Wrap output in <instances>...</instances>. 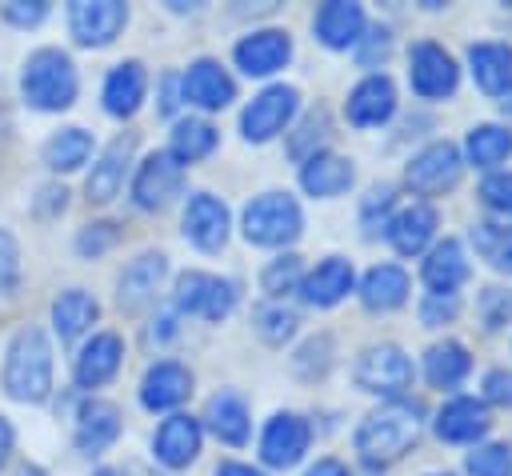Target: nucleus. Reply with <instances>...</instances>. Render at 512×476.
Returning <instances> with one entry per match:
<instances>
[{"label": "nucleus", "mask_w": 512, "mask_h": 476, "mask_svg": "<svg viewBox=\"0 0 512 476\" xmlns=\"http://www.w3.org/2000/svg\"><path fill=\"white\" fill-rule=\"evenodd\" d=\"M52 388V348L40 328H20L4 356V392L24 404H40Z\"/></svg>", "instance_id": "f03ea898"}, {"label": "nucleus", "mask_w": 512, "mask_h": 476, "mask_svg": "<svg viewBox=\"0 0 512 476\" xmlns=\"http://www.w3.org/2000/svg\"><path fill=\"white\" fill-rule=\"evenodd\" d=\"M404 296H408V276H404V268H396V264H376V268L364 276V284H360V300H364V308H372V312L400 308Z\"/></svg>", "instance_id": "c756f323"}, {"label": "nucleus", "mask_w": 512, "mask_h": 476, "mask_svg": "<svg viewBox=\"0 0 512 476\" xmlns=\"http://www.w3.org/2000/svg\"><path fill=\"white\" fill-rule=\"evenodd\" d=\"M236 304V284L220 280L212 272H184L176 276V308L188 316H204V320H220L228 316Z\"/></svg>", "instance_id": "39448f33"}, {"label": "nucleus", "mask_w": 512, "mask_h": 476, "mask_svg": "<svg viewBox=\"0 0 512 476\" xmlns=\"http://www.w3.org/2000/svg\"><path fill=\"white\" fill-rule=\"evenodd\" d=\"M232 96H236V84L216 60H196L184 72V100H192L200 108H224Z\"/></svg>", "instance_id": "412c9836"}, {"label": "nucleus", "mask_w": 512, "mask_h": 476, "mask_svg": "<svg viewBox=\"0 0 512 476\" xmlns=\"http://www.w3.org/2000/svg\"><path fill=\"white\" fill-rule=\"evenodd\" d=\"M488 432V412L484 404L476 400H452L440 416H436V436L440 440H452V444H464V440H476Z\"/></svg>", "instance_id": "2f4dec72"}, {"label": "nucleus", "mask_w": 512, "mask_h": 476, "mask_svg": "<svg viewBox=\"0 0 512 476\" xmlns=\"http://www.w3.org/2000/svg\"><path fill=\"white\" fill-rule=\"evenodd\" d=\"M164 272H168V260H164L160 252H144V256H136V260L120 272V292H116L120 308H124V312H140V308H148V304L156 300V288H160Z\"/></svg>", "instance_id": "ddd939ff"}, {"label": "nucleus", "mask_w": 512, "mask_h": 476, "mask_svg": "<svg viewBox=\"0 0 512 476\" xmlns=\"http://www.w3.org/2000/svg\"><path fill=\"white\" fill-rule=\"evenodd\" d=\"M296 280H300V256H280L264 268V292H272V296L296 288Z\"/></svg>", "instance_id": "c03bdc74"}, {"label": "nucleus", "mask_w": 512, "mask_h": 476, "mask_svg": "<svg viewBox=\"0 0 512 476\" xmlns=\"http://www.w3.org/2000/svg\"><path fill=\"white\" fill-rule=\"evenodd\" d=\"M388 56V32L384 28H372V40H368V48L360 52V60L364 64H376V60H384Z\"/></svg>", "instance_id": "864d4df0"}, {"label": "nucleus", "mask_w": 512, "mask_h": 476, "mask_svg": "<svg viewBox=\"0 0 512 476\" xmlns=\"http://www.w3.org/2000/svg\"><path fill=\"white\" fill-rule=\"evenodd\" d=\"M484 400L508 408V404H512V376H508V372H488V376H484Z\"/></svg>", "instance_id": "8fccbe9b"}, {"label": "nucleus", "mask_w": 512, "mask_h": 476, "mask_svg": "<svg viewBox=\"0 0 512 476\" xmlns=\"http://www.w3.org/2000/svg\"><path fill=\"white\" fill-rule=\"evenodd\" d=\"M180 184H184L180 160H176L172 152H152V156L140 164L136 180H132V196H136L140 208H164V204L180 192Z\"/></svg>", "instance_id": "1a4fd4ad"}, {"label": "nucleus", "mask_w": 512, "mask_h": 476, "mask_svg": "<svg viewBox=\"0 0 512 476\" xmlns=\"http://www.w3.org/2000/svg\"><path fill=\"white\" fill-rule=\"evenodd\" d=\"M204 420L216 432V440H224V444H244L248 440V408L236 392H216L208 400Z\"/></svg>", "instance_id": "473e14b6"}, {"label": "nucleus", "mask_w": 512, "mask_h": 476, "mask_svg": "<svg viewBox=\"0 0 512 476\" xmlns=\"http://www.w3.org/2000/svg\"><path fill=\"white\" fill-rule=\"evenodd\" d=\"M16 276H20V248H16V240L0 228V292H8V288L16 284Z\"/></svg>", "instance_id": "09e8293b"}, {"label": "nucleus", "mask_w": 512, "mask_h": 476, "mask_svg": "<svg viewBox=\"0 0 512 476\" xmlns=\"http://www.w3.org/2000/svg\"><path fill=\"white\" fill-rule=\"evenodd\" d=\"M12 440H16V432H12V424L0 416V468H4L8 456H12Z\"/></svg>", "instance_id": "6e6d98bb"}, {"label": "nucleus", "mask_w": 512, "mask_h": 476, "mask_svg": "<svg viewBox=\"0 0 512 476\" xmlns=\"http://www.w3.org/2000/svg\"><path fill=\"white\" fill-rule=\"evenodd\" d=\"M480 316H484L488 328L508 324V320H512V292H504V288H488V292L480 296Z\"/></svg>", "instance_id": "49530a36"}, {"label": "nucleus", "mask_w": 512, "mask_h": 476, "mask_svg": "<svg viewBox=\"0 0 512 476\" xmlns=\"http://www.w3.org/2000/svg\"><path fill=\"white\" fill-rule=\"evenodd\" d=\"M396 108V88L388 76H368L352 88L348 96V120L360 124V128H372V124H384Z\"/></svg>", "instance_id": "aec40b11"}, {"label": "nucleus", "mask_w": 512, "mask_h": 476, "mask_svg": "<svg viewBox=\"0 0 512 476\" xmlns=\"http://www.w3.org/2000/svg\"><path fill=\"white\" fill-rule=\"evenodd\" d=\"M468 60H472L476 84L488 96H500L512 88V48L508 44H472Z\"/></svg>", "instance_id": "c85d7f7f"}, {"label": "nucleus", "mask_w": 512, "mask_h": 476, "mask_svg": "<svg viewBox=\"0 0 512 476\" xmlns=\"http://www.w3.org/2000/svg\"><path fill=\"white\" fill-rule=\"evenodd\" d=\"M44 16H48V4L44 0H12V4H4V20L16 24V28H32Z\"/></svg>", "instance_id": "de8ad7c7"}, {"label": "nucleus", "mask_w": 512, "mask_h": 476, "mask_svg": "<svg viewBox=\"0 0 512 476\" xmlns=\"http://www.w3.org/2000/svg\"><path fill=\"white\" fill-rule=\"evenodd\" d=\"M412 88L428 100H440L456 88V64L440 44H416L412 48Z\"/></svg>", "instance_id": "2eb2a0df"}, {"label": "nucleus", "mask_w": 512, "mask_h": 476, "mask_svg": "<svg viewBox=\"0 0 512 476\" xmlns=\"http://www.w3.org/2000/svg\"><path fill=\"white\" fill-rule=\"evenodd\" d=\"M300 184H304V192H312V196H340V192L352 184V160L332 156V152H316V156L304 160Z\"/></svg>", "instance_id": "393cba45"}, {"label": "nucleus", "mask_w": 512, "mask_h": 476, "mask_svg": "<svg viewBox=\"0 0 512 476\" xmlns=\"http://www.w3.org/2000/svg\"><path fill=\"white\" fill-rule=\"evenodd\" d=\"M432 232H436V212H432L428 204H412V208H404V212L388 224V240H392V248H396L400 256H416V252L428 244Z\"/></svg>", "instance_id": "7c9ffc66"}, {"label": "nucleus", "mask_w": 512, "mask_h": 476, "mask_svg": "<svg viewBox=\"0 0 512 476\" xmlns=\"http://www.w3.org/2000/svg\"><path fill=\"white\" fill-rule=\"evenodd\" d=\"M300 228H304V216L288 192H264L244 208V236L252 244L280 248V244H292Z\"/></svg>", "instance_id": "20e7f679"}, {"label": "nucleus", "mask_w": 512, "mask_h": 476, "mask_svg": "<svg viewBox=\"0 0 512 476\" xmlns=\"http://www.w3.org/2000/svg\"><path fill=\"white\" fill-rule=\"evenodd\" d=\"M500 104H504V112H512V88L504 92V100H500Z\"/></svg>", "instance_id": "bf43d9fd"}, {"label": "nucleus", "mask_w": 512, "mask_h": 476, "mask_svg": "<svg viewBox=\"0 0 512 476\" xmlns=\"http://www.w3.org/2000/svg\"><path fill=\"white\" fill-rule=\"evenodd\" d=\"M132 152H136V136H132V132H120V136L104 148L100 164H92V176H88V200L108 204V200L120 192V184H124V168H128Z\"/></svg>", "instance_id": "a211bd4d"}, {"label": "nucleus", "mask_w": 512, "mask_h": 476, "mask_svg": "<svg viewBox=\"0 0 512 476\" xmlns=\"http://www.w3.org/2000/svg\"><path fill=\"white\" fill-rule=\"evenodd\" d=\"M416 432H420V404L392 400L356 428V452L368 464H392L416 444Z\"/></svg>", "instance_id": "f257e3e1"}, {"label": "nucleus", "mask_w": 512, "mask_h": 476, "mask_svg": "<svg viewBox=\"0 0 512 476\" xmlns=\"http://www.w3.org/2000/svg\"><path fill=\"white\" fill-rule=\"evenodd\" d=\"M328 364H332V340H328V336H312V340H304L300 352L292 356V368H296V376H304V380L324 376Z\"/></svg>", "instance_id": "ea45409f"}, {"label": "nucleus", "mask_w": 512, "mask_h": 476, "mask_svg": "<svg viewBox=\"0 0 512 476\" xmlns=\"http://www.w3.org/2000/svg\"><path fill=\"white\" fill-rule=\"evenodd\" d=\"M476 248L484 252V260H492L500 272H512V228L500 224H476L472 228Z\"/></svg>", "instance_id": "4c0bfd02"}, {"label": "nucleus", "mask_w": 512, "mask_h": 476, "mask_svg": "<svg viewBox=\"0 0 512 476\" xmlns=\"http://www.w3.org/2000/svg\"><path fill=\"white\" fill-rule=\"evenodd\" d=\"M216 148V128L208 120H180L172 132V156L176 160H204Z\"/></svg>", "instance_id": "c9c22d12"}, {"label": "nucleus", "mask_w": 512, "mask_h": 476, "mask_svg": "<svg viewBox=\"0 0 512 476\" xmlns=\"http://www.w3.org/2000/svg\"><path fill=\"white\" fill-rule=\"evenodd\" d=\"M296 88H288V84H272V88H264L248 108H244V116H240V128H244V140H268V136H276L288 120H292V112H296Z\"/></svg>", "instance_id": "0eeeda50"}, {"label": "nucleus", "mask_w": 512, "mask_h": 476, "mask_svg": "<svg viewBox=\"0 0 512 476\" xmlns=\"http://www.w3.org/2000/svg\"><path fill=\"white\" fill-rule=\"evenodd\" d=\"M184 236L200 248V252H216L228 240V208L224 200H216L212 192H196L184 208Z\"/></svg>", "instance_id": "9b49d317"}, {"label": "nucleus", "mask_w": 512, "mask_h": 476, "mask_svg": "<svg viewBox=\"0 0 512 476\" xmlns=\"http://www.w3.org/2000/svg\"><path fill=\"white\" fill-rule=\"evenodd\" d=\"M92 152V136L84 128H60L48 144H44V164L56 168V172H72L88 160Z\"/></svg>", "instance_id": "f704fd0d"}, {"label": "nucleus", "mask_w": 512, "mask_h": 476, "mask_svg": "<svg viewBox=\"0 0 512 476\" xmlns=\"http://www.w3.org/2000/svg\"><path fill=\"white\" fill-rule=\"evenodd\" d=\"M472 360L464 352V344L456 340H444V344H432L428 356H424V376L432 388H456L464 376H468Z\"/></svg>", "instance_id": "72a5a7b5"}, {"label": "nucleus", "mask_w": 512, "mask_h": 476, "mask_svg": "<svg viewBox=\"0 0 512 476\" xmlns=\"http://www.w3.org/2000/svg\"><path fill=\"white\" fill-rule=\"evenodd\" d=\"M304 476H348V468H344L340 460H316Z\"/></svg>", "instance_id": "5fc2aeb1"}, {"label": "nucleus", "mask_w": 512, "mask_h": 476, "mask_svg": "<svg viewBox=\"0 0 512 476\" xmlns=\"http://www.w3.org/2000/svg\"><path fill=\"white\" fill-rule=\"evenodd\" d=\"M176 108V92H172V80H164V100H160V112H172Z\"/></svg>", "instance_id": "13d9d810"}, {"label": "nucleus", "mask_w": 512, "mask_h": 476, "mask_svg": "<svg viewBox=\"0 0 512 476\" xmlns=\"http://www.w3.org/2000/svg\"><path fill=\"white\" fill-rule=\"evenodd\" d=\"M64 204H68V192H64L60 184H48V188H40V196H36V216L64 212Z\"/></svg>", "instance_id": "3c124183"}, {"label": "nucleus", "mask_w": 512, "mask_h": 476, "mask_svg": "<svg viewBox=\"0 0 512 476\" xmlns=\"http://www.w3.org/2000/svg\"><path fill=\"white\" fill-rule=\"evenodd\" d=\"M100 316V304L84 292V288H68L52 300V324L60 332V340H76L80 332H88Z\"/></svg>", "instance_id": "cd10ccee"}, {"label": "nucleus", "mask_w": 512, "mask_h": 476, "mask_svg": "<svg viewBox=\"0 0 512 476\" xmlns=\"http://www.w3.org/2000/svg\"><path fill=\"white\" fill-rule=\"evenodd\" d=\"M468 280V260L464 248L456 240H444L432 248V256L424 260V284L432 288V296H452V288H460Z\"/></svg>", "instance_id": "a878e982"}, {"label": "nucleus", "mask_w": 512, "mask_h": 476, "mask_svg": "<svg viewBox=\"0 0 512 476\" xmlns=\"http://www.w3.org/2000/svg\"><path fill=\"white\" fill-rule=\"evenodd\" d=\"M292 56V40L288 32L280 28H264V32H252L236 44V64L248 72V76H268L276 68H284Z\"/></svg>", "instance_id": "4468645a"}, {"label": "nucleus", "mask_w": 512, "mask_h": 476, "mask_svg": "<svg viewBox=\"0 0 512 476\" xmlns=\"http://www.w3.org/2000/svg\"><path fill=\"white\" fill-rule=\"evenodd\" d=\"M408 380H412V364H408V356H404L396 344H376V348H368V352L360 356V364H356V384H360L364 392H384V396H392V392L408 388Z\"/></svg>", "instance_id": "6e6552de"}, {"label": "nucleus", "mask_w": 512, "mask_h": 476, "mask_svg": "<svg viewBox=\"0 0 512 476\" xmlns=\"http://www.w3.org/2000/svg\"><path fill=\"white\" fill-rule=\"evenodd\" d=\"M256 332L268 344H284L296 332V316L288 308H256Z\"/></svg>", "instance_id": "37998d69"}, {"label": "nucleus", "mask_w": 512, "mask_h": 476, "mask_svg": "<svg viewBox=\"0 0 512 476\" xmlns=\"http://www.w3.org/2000/svg\"><path fill=\"white\" fill-rule=\"evenodd\" d=\"M156 460L168 464V468H184L196 460L200 452V424L192 416H168L156 432Z\"/></svg>", "instance_id": "4be33fe9"}, {"label": "nucleus", "mask_w": 512, "mask_h": 476, "mask_svg": "<svg viewBox=\"0 0 512 476\" xmlns=\"http://www.w3.org/2000/svg\"><path fill=\"white\" fill-rule=\"evenodd\" d=\"M120 436V412L108 400H84L76 412V448L84 456L104 452Z\"/></svg>", "instance_id": "6ab92c4d"}, {"label": "nucleus", "mask_w": 512, "mask_h": 476, "mask_svg": "<svg viewBox=\"0 0 512 476\" xmlns=\"http://www.w3.org/2000/svg\"><path fill=\"white\" fill-rule=\"evenodd\" d=\"M216 476H264V472H256V468H248V464H220Z\"/></svg>", "instance_id": "4d7b16f0"}, {"label": "nucleus", "mask_w": 512, "mask_h": 476, "mask_svg": "<svg viewBox=\"0 0 512 476\" xmlns=\"http://www.w3.org/2000/svg\"><path fill=\"white\" fill-rule=\"evenodd\" d=\"M188 392H192V376H188V368L176 364V360L152 364V368L144 372V384H140V400H144V408H152V412H164V408L184 404Z\"/></svg>", "instance_id": "dca6fc26"}, {"label": "nucleus", "mask_w": 512, "mask_h": 476, "mask_svg": "<svg viewBox=\"0 0 512 476\" xmlns=\"http://www.w3.org/2000/svg\"><path fill=\"white\" fill-rule=\"evenodd\" d=\"M20 92L40 112H60L76 100V68L60 48H40L20 72Z\"/></svg>", "instance_id": "7ed1b4c3"}, {"label": "nucleus", "mask_w": 512, "mask_h": 476, "mask_svg": "<svg viewBox=\"0 0 512 476\" xmlns=\"http://www.w3.org/2000/svg\"><path fill=\"white\" fill-rule=\"evenodd\" d=\"M360 28H364V12L360 4L352 0H328L320 12H316V36L328 44V48H348L360 40Z\"/></svg>", "instance_id": "b1692460"}, {"label": "nucleus", "mask_w": 512, "mask_h": 476, "mask_svg": "<svg viewBox=\"0 0 512 476\" xmlns=\"http://www.w3.org/2000/svg\"><path fill=\"white\" fill-rule=\"evenodd\" d=\"M144 88H148V76H144V64L140 60H124L108 72L104 80V108L112 116H132L144 100Z\"/></svg>", "instance_id": "5701e85b"}, {"label": "nucleus", "mask_w": 512, "mask_h": 476, "mask_svg": "<svg viewBox=\"0 0 512 476\" xmlns=\"http://www.w3.org/2000/svg\"><path fill=\"white\" fill-rule=\"evenodd\" d=\"M68 24H72V36L88 48L112 44L116 32L128 24V4H120V0H76L68 8Z\"/></svg>", "instance_id": "423d86ee"}, {"label": "nucleus", "mask_w": 512, "mask_h": 476, "mask_svg": "<svg viewBox=\"0 0 512 476\" xmlns=\"http://www.w3.org/2000/svg\"><path fill=\"white\" fill-rule=\"evenodd\" d=\"M472 476H512V448L508 444H484L468 456Z\"/></svg>", "instance_id": "a19ab883"}, {"label": "nucleus", "mask_w": 512, "mask_h": 476, "mask_svg": "<svg viewBox=\"0 0 512 476\" xmlns=\"http://www.w3.org/2000/svg\"><path fill=\"white\" fill-rule=\"evenodd\" d=\"M116 240H120V228H116L112 220H96V224H84V228H80L76 252H80V256H100V252H108Z\"/></svg>", "instance_id": "79ce46f5"}, {"label": "nucleus", "mask_w": 512, "mask_h": 476, "mask_svg": "<svg viewBox=\"0 0 512 476\" xmlns=\"http://www.w3.org/2000/svg\"><path fill=\"white\" fill-rule=\"evenodd\" d=\"M308 424L296 416V412H276L272 420H268V428H264V440H260V456H264V464H272V468H288V464H296L300 456H304V448H308Z\"/></svg>", "instance_id": "f8f14e48"}, {"label": "nucleus", "mask_w": 512, "mask_h": 476, "mask_svg": "<svg viewBox=\"0 0 512 476\" xmlns=\"http://www.w3.org/2000/svg\"><path fill=\"white\" fill-rule=\"evenodd\" d=\"M460 152H456V144H448V140H440V144H428L412 164H408V188H416V192H424V196H432V192H444V188H452L456 180H460Z\"/></svg>", "instance_id": "9d476101"}, {"label": "nucleus", "mask_w": 512, "mask_h": 476, "mask_svg": "<svg viewBox=\"0 0 512 476\" xmlns=\"http://www.w3.org/2000/svg\"><path fill=\"white\" fill-rule=\"evenodd\" d=\"M352 288V264L340 256H328L324 264H316V272H308L304 280V300L316 308H332L336 300H344Z\"/></svg>", "instance_id": "bb28decb"}, {"label": "nucleus", "mask_w": 512, "mask_h": 476, "mask_svg": "<svg viewBox=\"0 0 512 476\" xmlns=\"http://www.w3.org/2000/svg\"><path fill=\"white\" fill-rule=\"evenodd\" d=\"M480 200L492 208V212H504L512 216V172H496L480 184Z\"/></svg>", "instance_id": "a18cd8bd"}, {"label": "nucleus", "mask_w": 512, "mask_h": 476, "mask_svg": "<svg viewBox=\"0 0 512 476\" xmlns=\"http://www.w3.org/2000/svg\"><path fill=\"white\" fill-rule=\"evenodd\" d=\"M120 356H124L120 336H116V332H96V336L80 348V356H76V384H80V388H100V384H108V380L116 376V368H120Z\"/></svg>", "instance_id": "f3484780"}, {"label": "nucleus", "mask_w": 512, "mask_h": 476, "mask_svg": "<svg viewBox=\"0 0 512 476\" xmlns=\"http://www.w3.org/2000/svg\"><path fill=\"white\" fill-rule=\"evenodd\" d=\"M512 152V132L500 124H480L468 132V156L472 164H500Z\"/></svg>", "instance_id": "e433bc0d"}, {"label": "nucleus", "mask_w": 512, "mask_h": 476, "mask_svg": "<svg viewBox=\"0 0 512 476\" xmlns=\"http://www.w3.org/2000/svg\"><path fill=\"white\" fill-rule=\"evenodd\" d=\"M328 132H332L328 112H324V108H316V112H308V116L300 120V128L292 132L288 152H292L296 160H308V156H316V144H320V140H328Z\"/></svg>", "instance_id": "58836bf2"}, {"label": "nucleus", "mask_w": 512, "mask_h": 476, "mask_svg": "<svg viewBox=\"0 0 512 476\" xmlns=\"http://www.w3.org/2000/svg\"><path fill=\"white\" fill-rule=\"evenodd\" d=\"M456 296H432L428 304H424V324H444V320H452L456 316Z\"/></svg>", "instance_id": "603ef678"}]
</instances>
